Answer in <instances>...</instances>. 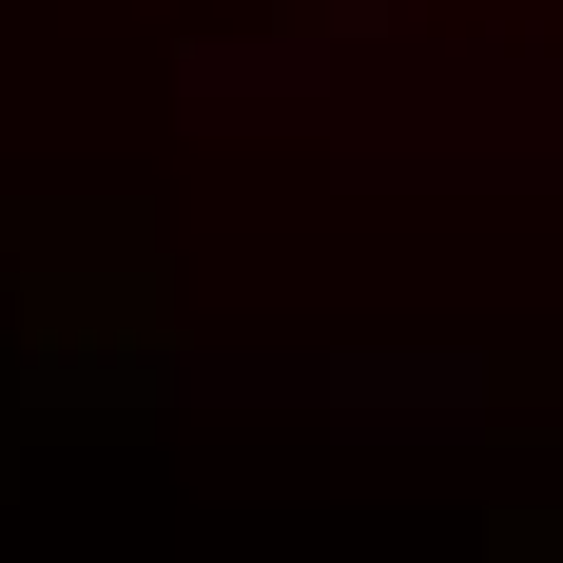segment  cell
<instances>
[{
	"label": "cell",
	"instance_id": "1",
	"mask_svg": "<svg viewBox=\"0 0 563 563\" xmlns=\"http://www.w3.org/2000/svg\"><path fill=\"white\" fill-rule=\"evenodd\" d=\"M331 408H408V428H466V408H506V369H466V350H350Z\"/></svg>",
	"mask_w": 563,
	"mask_h": 563
}]
</instances>
